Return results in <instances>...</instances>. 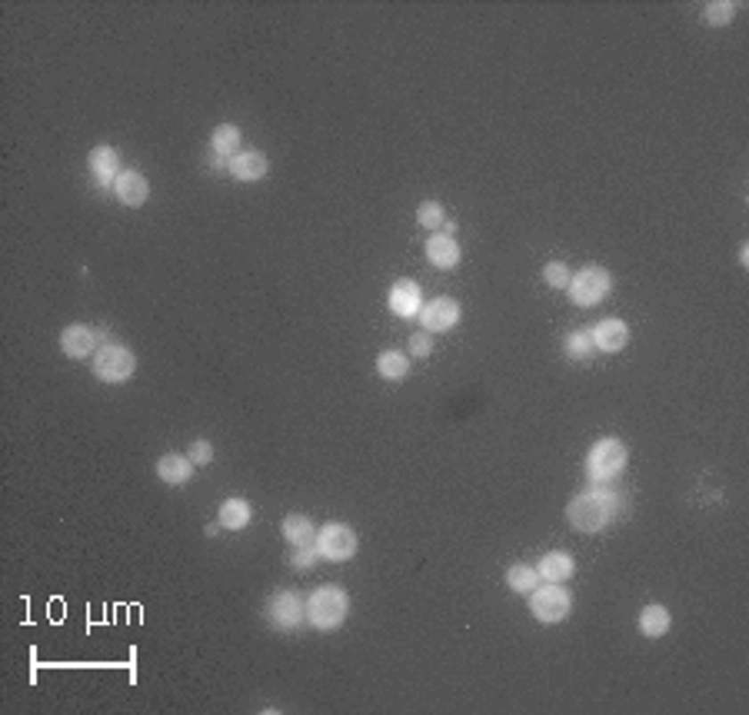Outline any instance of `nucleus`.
<instances>
[{
  "mask_svg": "<svg viewBox=\"0 0 749 715\" xmlns=\"http://www.w3.org/2000/svg\"><path fill=\"white\" fill-rule=\"evenodd\" d=\"M240 143H243V137L233 124H220L214 134H210V153L224 157V160H233V157L240 153Z\"/></svg>",
  "mask_w": 749,
  "mask_h": 715,
  "instance_id": "nucleus-19",
  "label": "nucleus"
},
{
  "mask_svg": "<svg viewBox=\"0 0 749 715\" xmlns=\"http://www.w3.org/2000/svg\"><path fill=\"white\" fill-rule=\"evenodd\" d=\"M613 280L610 273L603 270V266H583L576 276H570V300L576 303V306H597L607 293H610Z\"/></svg>",
  "mask_w": 749,
  "mask_h": 715,
  "instance_id": "nucleus-6",
  "label": "nucleus"
},
{
  "mask_svg": "<svg viewBox=\"0 0 749 715\" xmlns=\"http://www.w3.org/2000/svg\"><path fill=\"white\" fill-rule=\"evenodd\" d=\"M593 337H590V329H573L570 337H566V343H563V353L570 356L573 363H586L590 356H593Z\"/></svg>",
  "mask_w": 749,
  "mask_h": 715,
  "instance_id": "nucleus-23",
  "label": "nucleus"
},
{
  "mask_svg": "<svg viewBox=\"0 0 749 715\" xmlns=\"http://www.w3.org/2000/svg\"><path fill=\"white\" fill-rule=\"evenodd\" d=\"M623 469H626V446L620 440L607 436V440L593 443V450L586 456V473H590V479L610 483V479L620 476Z\"/></svg>",
  "mask_w": 749,
  "mask_h": 715,
  "instance_id": "nucleus-4",
  "label": "nucleus"
},
{
  "mask_svg": "<svg viewBox=\"0 0 749 715\" xmlns=\"http://www.w3.org/2000/svg\"><path fill=\"white\" fill-rule=\"evenodd\" d=\"M670 609L666 605H647L643 613H639V632L647 636V639H660V636H666L670 632Z\"/></svg>",
  "mask_w": 749,
  "mask_h": 715,
  "instance_id": "nucleus-20",
  "label": "nucleus"
},
{
  "mask_svg": "<svg viewBox=\"0 0 749 715\" xmlns=\"http://www.w3.org/2000/svg\"><path fill=\"white\" fill-rule=\"evenodd\" d=\"M230 176L233 180H240V183H254V180H260V176L267 174V157L256 150H240L233 160H230Z\"/></svg>",
  "mask_w": 749,
  "mask_h": 715,
  "instance_id": "nucleus-16",
  "label": "nucleus"
},
{
  "mask_svg": "<svg viewBox=\"0 0 749 715\" xmlns=\"http://www.w3.org/2000/svg\"><path fill=\"white\" fill-rule=\"evenodd\" d=\"M247 523H250V502H247V500L233 496V500H227L224 506H220V526L243 529Z\"/></svg>",
  "mask_w": 749,
  "mask_h": 715,
  "instance_id": "nucleus-22",
  "label": "nucleus"
},
{
  "mask_svg": "<svg viewBox=\"0 0 749 715\" xmlns=\"http://www.w3.org/2000/svg\"><path fill=\"white\" fill-rule=\"evenodd\" d=\"M61 350L70 360H87V356L97 353V333L90 327H84V323H74V327H67L61 333Z\"/></svg>",
  "mask_w": 749,
  "mask_h": 715,
  "instance_id": "nucleus-13",
  "label": "nucleus"
},
{
  "mask_svg": "<svg viewBox=\"0 0 749 715\" xmlns=\"http://www.w3.org/2000/svg\"><path fill=\"white\" fill-rule=\"evenodd\" d=\"M317 559H320L317 546H293V556H290V563L297 565V569H310V565L317 563Z\"/></svg>",
  "mask_w": 749,
  "mask_h": 715,
  "instance_id": "nucleus-29",
  "label": "nucleus"
},
{
  "mask_svg": "<svg viewBox=\"0 0 749 715\" xmlns=\"http://www.w3.org/2000/svg\"><path fill=\"white\" fill-rule=\"evenodd\" d=\"M573 609V596L563 589V582H546V586H536L530 592V613L540 619V622H563Z\"/></svg>",
  "mask_w": 749,
  "mask_h": 715,
  "instance_id": "nucleus-5",
  "label": "nucleus"
},
{
  "mask_svg": "<svg viewBox=\"0 0 749 715\" xmlns=\"http://www.w3.org/2000/svg\"><path fill=\"white\" fill-rule=\"evenodd\" d=\"M137 370V356L124 343H103L94 353V373L103 383H127Z\"/></svg>",
  "mask_w": 749,
  "mask_h": 715,
  "instance_id": "nucleus-3",
  "label": "nucleus"
},
{
  "mask_svg": "<svg viewBox=\"0 0 749 715\" xmlns=\"http://www.w3.org/2000/svg\"><path fill=\"white\" fill-rule=\"evenodd\" d=\"M210 459H214V446H210L207 440L193 443V446H191V463L193 466H207Z\"/></svg>",
  "mask_w": 749,
  "mask_h": 715,
  "instance_id": "nucleus-30",
  "label": "nucleus"
},
{
  "mask_svg": "<svg viewBox=\"0 0 749 715\" xmlns=\"http://www.w3.org/2000/svg\"><path fill=\"white\" fill-rule=\"evenodd\" d=\"M377 370H380L383 379H407L410 360L400 350H387L377 356Z\"/></svg>",
  "mask_w": 749,
  "mask_h": 715,
  "instance_id": "nucleus-24",
  "label": "nucleus"
},
{
  "mask_svg": "<svg viewBox=\"0 0 749 715\" xmlns=\"http://www.w3.org/2000/svg\"><path fill=\"white\" fill-rule=\"evenodd\" d=\"M507 586L513 592H523V596H530V592L540 586V573H536L533 565H513L507 573Z\"/></svg>",
  "mask_w": 749,
  "mask_h": 715,
  "instance_id": "nucleus-25",
  "label": "nucleus"
},
{
  "mask_svg": "<svg viewBox=\"0 0 749 715\" xmlns=\"http://www.w3.org/2000/svg\"><path fill=\"white\" fill-rule=\"evenodd\" d=\"M390 310L396 316H403V320L419 316V310H423V293H419V287L413 280H396L394 289H390Z\"/></svg>",
  "mask_w": 749,
  "mask_h": 715,
  "instance_id": "nucleus-14",
  "label": "nucleus"
},
{
  "mask_svg": "<svg viewBox=\"0 0 749 715\" xmlns=\"http://www.w3.org/2000/svg\"><path fill=\"white\" fill-rule=\"evenodd\" d=\"M616 513V496L610 490H590L573 496L570 506H566V519H570L573 529L580 532H599L607 526Z\"/></svg>",
  "mask_w": 749,
  "mask_h": 715,
  "instance_id": "nucleus-1",
  "label": "nucleus"
},
{
  "mask_svg": "<svg viewBox=\"0 0 749 715\" xmlns=\"http://www.w3.org/2000/svg\"><path fill=\"white\" fill-rule=\"evenodd\" d=\"M543 280H546V287L566 289V287H570V270H566V264H559V260H553V264H546V266H543Z\"/></svg>",
  "mask_w": 749,
  "mask_h": 715,
  "instance_id": "nucleus-28",
  "label": "nucleus"
},
{
  "mask_svg": "<svg viewBox=\"0 0 749 715\" xmlns=\"http://www.w3.org/2000/svg\"><path fill=\"white\" fill-rule=\"evenodd\" d=\"M87 167H90V174H94V183L97 187H114L117 183V176H120V160H117V150L114 147H94L90 150V157H87Z\"/></svg>",
  "mask_w": 749,
  "mask_h": 715,
  "instance_id": "nucleus-11",
  "label": "nucleus"
},
{
  "mask_svg": "<svg viewBox=\"0 0 749 715\" xmlns=\"http://www.w3.org/2000/svg\"><path fill=\"white\" fill-rule=\"evenodd\" d=\"M283 536H287L290 546H313L317 542V529H313V523L306 516L290 513L283 519Z\"/></svg>",
  "mask_w": 749,
  "mask_h": 715,
  "instance_id": "nucleus-21",
  "label": "nucleus"
},
{
  "mask_svg": "<svg viewBox=\"0 0 749 715\" xmlns=\"http://www.w3.org/2000/svg\"><path fill=\"white\" fill-rule=\"evenodd\" d=\"M427 260H430L436 270H453V266L460 264L457 240L450 237V233H433V237L427 240Z\"/></svg>",
  "mask_w": 749,
  "mask_h": 715,
  "instance_id": "nucleus-15",
  "label": "nucleus"
},
{
  "mask_svg": "<svg viewBox=\"0 0 749 715\" xmlns=\"http://www.w3.org/2000/svg\"><path fill=\"white\" fill-rule=\"evenodd\" d=\"M317 552L320 559H330V563H346L356 552V532L343 523H330L317 532Z\"/></svg>",
  "mask_w": 749,
  "mask_h": 715,
  "instance_id": "nucleus-7",
  "label": "nucleus"
},
{
  "mask_svg": "<svg viewBox=\"0 0 749 715\" xmlns=\"http://www.w3.org/2000/svg\"><path fill=\"white\" fill-rule=\"evenodd\" d=\"M590 337H593V346L603 353H620L626 343H630V327L623 323V320H616V316H610V320H599L597 327L590 329Z\"/></svg>",
  "mask_w": 749,
  "mask_h": 715,
  "instance_id": "nucleus-12",
  "label": "nucleus"
},
{
  "mask_svg": "<svg viewBox=\"0 0 749 715\" xmlns=\"http://www.w3.org/2000/svg\"><path fill=\"white\" fill-rule=\"evenodd\" d=\"M114 197L124 207H143L147 197H151V183H147V176L140 170H120L114 183Z\"/></svg>",
  "mask_w": 749,
  "mask_h": 715,
  "instance_id": "nucleus-10",
  "label": "nucleus"
},
{
  "mask_svg": "<svg viewBox=\"0 0 749 715\" xmlns=\"http://www.w3.org/2000/svg\"><path fill=\"white\" fill-rule=\"evenodd\" d=\"M737 17V4H729V0H712V4H706V20L710 24H729Z\"/></svg>",
  "mask_w": 749,
  "mask_h": 715,
  "instance_id": "nucleus-27",
  "label": "nucleus"
},
{
  "mask_svg": "<svg viewBox=\"0 0 749 715\" xmlns=\"http://www.w3.org/2000/svg\"><path fill=\"white\" fill-rule=\"evenodd\" d=\"M460 316H463V310H460L457 300H450V297H436V300L423 303V310H419V323H423L427 333H444V329L457 327Z\"/></svg>",
  "mask_w": 749,
  "mask_h": 715,
  "instance_id": "nucleus-9",
  "label": "nucleus"
},
{
  "mask_svg": "<svg viewBox=\"0 0 749 715\" xmlns=\"http://www.w3.org/2000/svg\"><path fill=\"white\" fill-rule=\"evenodd\" d=\"M157 476L164 479L167 486H183V483L193 476L191 456H177V452L160 456V459H157Z\"/></svg>",
  "mask_w": 749,
  "mask_h": 715,
  "instance_id": "nucleus-17",
  "label": "nucleus"
},
{
  "mask_svg": "<svg viewBox=\"0 0 749 715\" xmlns=\"http://www.w3.org/2000/svg\"><path fill=\"white\" fill-rule=\"evenodd\" d=\"M433 343H430V333H417V337H410V353L413 356H430Z\"/></svg>",
  "mask_w": 749,
  "mask_h": 715,
  "instance_id": "nucleus-31",
  "label": "nucleus"
},
{
  "mask_svg": "<svg viewBox=\"0 0 749 715\" xmlns=\"http://www.w3.org/2000/svg\"><path fill=\"white\" fill-rule=\"evenodd\" d=\"M573 569H576V563H573L570 552H546L543 559H540V579H546V582H566V579L573 576Z\"/></svg>",
  "mask_w": 749,
  "mask_h": 715,
  "instance_id": "nucleus-18",
  "label": "nucleus"
},
{
  "mask_svg": "<svg viewBox=\"0 0 749 715\" xmlns=\"http://www.w3.org/2000/svg\"><path fill=\"white\" fill-rule=\"evenodd\" d=\"M267 619H270V626H273V629H280V632H290V629H297L306 619L304 599H300L297 592H290V589L277 592V596L270 599V605H267Z\"/></svg>",
  "mask_w": 749,
  "mask_h": 715,
  "instance_id": "nucleus-8",
  "label": "nucleus"
},
{
  "mask_svg": "<svg viewBox=\"0 0 749 715\" xmlns=\"http://www.w3.org/2000/svg\"><path fill=\"white\" fill-rule=\"evenodd\" d=\"M417 220H419V226H427V230H436V226L446 223V214H444V207H440L436 200H427V203H419Z\"/></svg>",
  "mask_w": 749,
  "mask_h": 715,
  "instance_id": "nucleus-26",
  "label": "nucleus"
},
{
  "mask_svg": "<svg viewBox=\"0 0 749 715\" xmlns=\"http://www.w3.org/2000/svg\"><path fill=\"white\" fill-rule=\"evenodd\" d=\"M350 613V599L340 586H320L310 599H306V622L317 629H337L343 626V619Z\"/></svg>",
  "mask_w": 749,
  "mask_h": 715,
  "instance_id": "nucleus-2",
  "label": "nucleus"
}]
</instances>
